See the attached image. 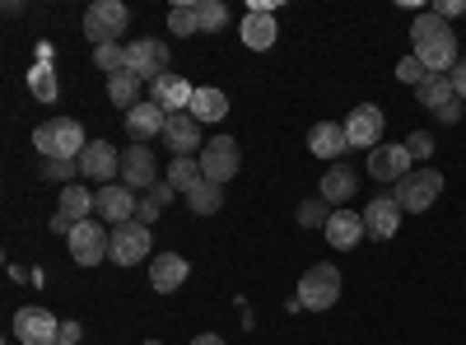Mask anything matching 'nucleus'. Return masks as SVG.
<instances>
[{"label":"nucleus","instance_id":"obj_6","mask_svg":"<svg viewBox=\"0 0 466 345\" xmlns=\"http://www.w3.org/2000/svg\"><path fill=\"white\" fill-rule=\"evenodd\" d=\"M238 168H243V155H238V140H233V136H215V140L201 149V173H206V182L224 187V182L238 178Z\"/></svg>","mask_w":466,"mask_h":345},{"label":"nucleus","instance_id":"obj_1","mask_svg":"<svg viewBox=\"0 0 466 345\" xmlns=\"http://www.w3.org/2000/svg\"><path fill=\"white\" fill-rule=\"evenodd\" d=\"M410 56L430 75H452V66L461 61L452 24L439 19L434 10L430 15H415V24H410Z\"/></svg>","mask_w":466,"mask_h":345},{"label":"nucleus","instance_id":"obj_22","mask_svg":"<svg viewBox=\"0 0 466 345\" xmlns=\"http://www.w3.org/2000/svg\"><path fill=\"white\" fill-rule=\"evenodd\" d=\"M364 238V215H355V210H331V219H327V243L336 248V252H350Z\"/></svg>","mask_w":466,"mask_h":345},{"label":"nucleus","instance_id":"obj_20","mask_svg":"<svg viewBox=\"0 0 466 345\" xmlns=\"http://www.w3.org/2000/svg\"><path fill=\"white\" fill-rule=\"evenodd\" d=\"M318 187H322L318 197H322L327 206H340V210H345V201L360 191V173L350 168V164H331V168L322 173V182H318Z\"/></svg>","mask_w":466,"mask_h":345},{"label":"nucleus","instance_id":"obj_26","mask_svg":"<svg viewBox=\"0 0 466 345\" xmlns=\"http://www.w3.org/2000/svg\"><path fill=\"white\" fill-rule=\"evenodd\" d=\"M191 117L197 122H224L228 117V98H224V89H210V85H201L197 94H191Z\"/></svg>","mask_w":466,"mask_h":345},{"label":"nucleus","instance_id":"obj_42","mask_svg":"<svg viewBox=\"0 0 466 345\" xmlns=\"http://www.w3.org/2000/svg\"><path fill=\"white\" fill-rule=\"evenodd\" d=\"M439 122H443V127H457V122H461V98H457V103H448V107L439 112Z\"/></svg>","mask_w":466,"mask_h":345},{"label":"nucleus","instance_id":"obj_9","mask_svg":"<svg viewBox=\"0 0 466 345\" xmlns=\"http://www.w3.org/2000/svg\"><path fill=\"white\" fill-rule=\"evenodd\" d=\"M66 243H70V257L80 261V266H98V261L112 252V234H103V224H94V219L75 224Z\"/></svg>","mask_w":466,"mask_h":345},{"label":"nucleus","instance_id":"obj_2","mask_svg":"<svg viewBox=\"0 0 466 345\" xmlns=\"http://www.w3.org/2000/svg\"><path fill=\"white\" fill-rule=\"evenodd\" d=\"M85 127L80 122H70V117H52L33 131V149L43 159H80L85 155Z\"/></svg>","mask_w":466,"mask_h":345},{"label":"nucleus","instance_id":"obj_35","mask_svg":"<svg viewBox=\"0 0 466 345\" xmlns=\"http://www.w3.org/2000/svg\"><path fill=\"white\" fill-rule=\"evenodd\" d=\"M197 10H201V33H219L228 24V5H224V0H197Z\"/></svg>","mask_w":466,"mask_h":345},{"label":"nucleus","instance_id":"obj_27","mask_svg":"<svg viewBox=\"0 0 466 345\" xmlns=\"http://www.w3.org/2000/svg\"><path fill=\"white\" fill-rule=\"evenodd\" d=\"M61 215H66L70 224H85V219L94 215V191H89V187H80V182L61 187Z\"/></svg>","mask_w":466,"mask_h":345},{"label":"nucleus","instance_id":"obj_34","mask_svg":"<svg viewBox=\"0 0 466 345\" xmlns=\"http://www.w3.org/2000/svg\"><path fill=\"white\" fill-rule=\"evenodd\" d=\"M303 228H327V219H331V210H327V201L322 197H308L303 206H299V215H294Z\"/></svg>","mask_w":466,"mask_h":345},{"label":"nucleus","instance_id":"obj_28","mask_svg":"<svg viewBox=\"0 0 466 345\" xmlns=\"http://www.w3.org/2000/svg\"><path fill=\"white\" fill-rule=\"evenodd\" d=\"M107 98H112L116 107H122V112H131L136 103H145V98H140V80H136L131 70H122V75H107Z\"/></svg>","mask_w":466,"mask_h":345},{"label":"nucleus","instance_id":"obj_13","mask_svg":"<svg viewBox=\"0 0 466 345\" xmlns=\"http://www.w3.org/2000/svg\"><path fill=\"white\" fill-rule=\"evenodd\" d=\"M345 136H350V149H373L382 145V112L373 103H360L355 112L345 117Z\"/></svg>","mask_w":466,"mask_h":345},{"label":"nucleus","instance_id":"obj_18","mask_svg":"<svg viewBox=\"0 0 466 345\" xmlns=\"http://www.w3.org/2000/svg\"><path fill=\"white\" fill-rule=\"evenodd\" d=\"M164 140L173 149V159H191V149H206L201 145V122L191 112H173L168 127H164Z\"/></svg>","mask_w":466,"mask_h":345},{"label":"nucleus","instance_id":"obj_12","mask_svg":"<svg viewBox=\"0 0 466 345\" xmlns=\"http://www.w3.org/2000/svg\"><path fill=\"white\" fill-rule=\"evenodd\" d=\"M80 178L107 187L112 178H122V155H116L107 140H89V145H85V155H80Z\"/></svg>","mask_w":466,"mask_h":345},{"label":"nucleus","instance_id":"obj_45","mask_svg":"<svg viewBox=\"0 0 466 345\" xmlns=\"http://www.w3.org/2000/svg\"><path fill=\"white\" fill-rule=\"evenodd\" d=\"M191 345H224V336H215V331H206V336H197Z\"/></svg>","mask_w":466,"mask_h":345},{"label":"nucleus","instance_id":"obj_11","mask_svg":"<svg viewBox=\"0 0 466 345\" xmlns=\"http://www.w3.org/2000/svg\"><path fill=\"white\" fill-rule=\"evenodd\" d=\"M136 191L131 187H116V182H107V187H98L94 191V215H103V224H131L136 219Z\"/></svg>","mask_w":466,"mask_h":345},{"label":"nucleus","instance_id":"obj_4","mask_svg":"<svg viewBox=\"0 0 466 345\" xmlns=\"http://www.w3.org/2000/svg\"><path fill=\"white\" fill-rule=\"evenodd\" d=\"M294 299L303 303L308 313H322V309H331V303L340 299V271H336L331 261L308 266L303 280H299V289H294Z\"/></svg>","mask_w":466,"mask_h":345},{"label":"nucleus","instance_id":"obj_38","mask_svg":"<svg viewBox=\"0 0 466 345\" xmlns=\"http://www.w3.org/2000/svg\"><path fill=\"white\" fill-rule=\"evenodd\" d=\"M159 210H164V201L159 197H154V191H145V197H140V206H136V224H154V219H159Z\"/></svg>","mask_w":466,"mask_h":345},{"label":"nucleus","instance_id":"obj_24","mask_svg":"<svg viewBox=\"0 0 466 345\" xmlns=\"http://www.w3.org/2000/svg\"><path fill=\"white\" fill-rule=\"evenodd\" d=\"M276 37H280L276 15H270V10H248V19H243V43H248L252 52L276 47Z\"/></svg>","mask_w":466,"mask_h":345},{"label":"nucleus","instance_id":"obj_15","mask_svg":"<svg viewBox=\"0 0 466 345\" xmlns=\"http://www.w3.org/2000/svg\"><path fill=\"white\" fill-rule=\"evenodd\" d=\"M410 173V149L397 140V145H378L369 155V178L373 182H401Z\"/></svg>","mask_w":466,"mask_h":345},{"label":"nucleus","instance_id":"obj_30","mask_svg":"<svg viewBox=\"0 0 466 345\" xmlns=\"http://www.w3.org/2000/svg\"><path fill=\"white\" fill-rule=\"evenodd\" d=\"M168 33H173V37H197V33H201V10H197V0H182V5L168 10Z\"/></svg>","mask_w":466,"mask_h":345},{"label":"nucleus","instance_id":"obj_44","mask_svg":"<svg viewBox=\"0 0 466 345\" xmlns=\"http://www.w3.org/2000/svg\"><path fill=\"white\" fill-rule=\"evenodd\" d=\"M61 340H66V345L80 340V322H66V327H61Z\"/></svg>","mask_w":466,"mask_h":345},{"label":"nucleus","instance_id":"obj_23","mask_svg":"<svg viewBox=\"0 0 466 345\" xmlns=\"http://www.w3.org/2000/svg\"><path fill=\"white\" fill-rule=\"evenodd\" d=\"M308 149H313L318 159H340L350 149V136H345V122H318L308 131Z\"/></svg>","mask_w":466,"mask_h":345},{"label":"nucleus","instance_id":"obj_8","mask_svg":"<svg viewBox=\"0 0 466 345\" xmlns=\"http://www.w3.org/2000/svg\"><path fill=\"white\" fill-rule=\"evenodd\" d=\"M149 252H154V238H149V228L145 224H116L112 228V261L116 266H136V261H149Z\"/></svg>","mask_w":466,"mask_h":345},{"label":"nucleus","instance_id":"obj_46","mask_svg":"<svg viewBox=\"0 0 466 345\" xmlns=\"http://www.w3.org/2000/svg\"><path fill=\"white\" fill-rule=\"evenodd\" d=\"M145 345H164V340H145Z\"/></svg>","mask_w":466,"mask_h":345},{"label":"nucleus","instance_id":"obj_36","mask_svg":"<svg viewBox=\"0 0 466 345\" xmlns=\"http://www.w3.org/2000/svg\"><path fill=\"white\" fill-rule=\"evenodd\" d=\"M75 173H80V159H43V178L56 187H70Z\"/></svg>","mask_w":466,"mask_h":345},{"label":"nucleus","instance_id":"obj_43","mask_svg":"<svg viewBox=\"0 0 466 345\" xmlns=\"http://www.w3.org/2000/svg\"><path fill=\"white\" fill-rule=\"evenodd\" d=\"M47 228H52V234H66V238H70V228H75V224H70V219H66V215H61V210H56V215H52V224H47Z\"/></svg>","mask_w":466,"mask_h":345},{"label":"nucleus","instance_id":"obj_47","mask_svg":"<svg viewBox=\"0 0 466 345\" xmlns=\"http://www.w3.org/2000/svg\"><path fill=\"white\" fill-rule=\"evenodd\" d=\"M61 345H66V340H61Z\"/></svg>","mask_w":466,"mask_h":345},{"label":"nucleus","instance_id":"obj_21","mask_svg":"<svg viewBox=\"0 0 466 345\" xmlns=\"http://www.w3.org/2000/svg\"><path fill=\"white\" fill-rule=\"evenodd\" d=\"M164 127H168V112H164L159 103H149V98L127 112V131H131L136 145H145L149 136H164Z\"/></svg>","mask_w":466,"mask_h":345},{"label":"nucleus","instance_id":"obj_37","mask_svg":"<svg viewBox=\"0 0 466 345\" xmlns=\"http://www.w3.org/2000/svg\"><path fill=\"white\" fill-rule=\"evenodd\" d=\"M397 80H401V85H410V89H420L424 80H430V70H424L415 56H406V61L397 66Z\"/></svg>","mask_w":466,"mask_h":345},{"label":"nucleus","instance_id":"obj_29","mask_svg":"<svg viewBox=\"0 0 466 345\" xmlns=\"http://www.w3.org/2000/svg\"><path fill=\"white\" fill-rule=\"evenodd\" d=\"M28 94H33L37 103H56L61 85H56V70H52V61H37V66L28 70Z\"/></svg>","mask_w":466,"mask_h":345},{"label":"nucleus","instance_id":"obj_16","mask_svg":"<svg viewBox=\"0 0 466 345\" xmlns=\"http://www.w3.org/2000/svg\"><path fill=\"white\" fill-rule=\"evenodd\" d=\"M397 228H401V206L392 197H373L364 206V234L387 243V238H397Z\"/></svg>","mask_w":466,"mask_h":345},{"label":"nucleus","instance_id":"obj_41","mask_svg":"<svg viewBox=\"0 0 466 345\" xmlns=\"http://www.w3.org/2000/svg\"><path fill=\"white\" fill-rule=\"evenodd\" d=\"M452 89H457V98L466 103V56H461V61L452 66Z\"/></svg>","mask_w":466,"mask_h":345},{"label":"nucleus","instance_id":"obj_14","mask_svg":"<svg viewBox=\"0 0 466 345\" xmlns=\"http://www.w3.org/2000/svg\"><path fill=\"white\" fill-rule=\"evenodd\" d=\"M154 182H159V159H154V149H145V145L122 149V187L149 191Z\"/></svg>","mask_w":466,"mask_h":345},{"label":"nucleus","instance_id":"obj_17","mask_svg":"<svg viewBox=\"0 0 466 345\" xmlns=\"http://www.w3.org/2000/svg\"><path fill=\"white\" fill-rule=\"evenodd\" d=\"M187 276H191V261H187V257H177V252H159V257H149V285L159 289V294L182 289V285H187Z\"/></svg>","mask_w":466,"mask_h":345},{"label":"nucleus","instance_id":"obj_5","mask_svg":"<svg viewBox=\"0 0 466 345\" xmlns=\"http://www.w3.org/2000/svg\"><path fill=\"white\" fill-rule=\"evenodd\" d=\"M127 28H131V10L122 5V0H94V5L85 10V37H94V47L127 37Z\"/></svg>","mask_w":466,"mask_h":345},{"label":"nucleus","instance_id":"obj_25","mask_svg":"<svg viewBox=\"0 0 466 345\" xmlns=\"http://www.w3.org/2000/svg\"><path fill=\"white\" fill-rule=\"evenodd\" d=\"M415 103L420 107H430L434 117L448 107V103H457V89H452V75H430V80H424L420 89H415Z\"/></svg>","mask_w":466,"mask_h":345},{"label":"nucleus","instance_id":"obj_19","mask_svg":"<svg viewBox=\"0 0 466 345\" xmlns=\"http://www.w3.org/2000/svg\"><path fill=\"white\" fill-rule=\"evenodd\" d=\"M191 94H197V85H187L182 75H173V70L159 75V80L149 85V103H159L168 117H173V112H187V107H191Z\"/></svg>","mask_w":466,"mask_h":345},{"label":"nucleus","instance_id":"obj_31","mask_svg":"<svg viewBox=\"0 0 466 345\" xmlns=\"http://www.w3.org/2000/svg\"><path fill=\"white\" fill-rule=\"evenodd\" d=\"M168 182H173L177 191H197V187L206 182L201 159H173V164H168Z\"/></svg>","mask_w":466,"mask_h":345},{"label":"nucleus","instance_id":"obj_7","mask_svg":"<svg viewBox=\"0 0 466 345\" xmlns=\"http://www.w3.org/2000/svg\"><path fill=\"white\" fill-rule=\"evenodd\" d=\"M127 70L136 75V80H159V75H168V43H159V37H136V43H127Z\"/></svg>","mask_w":466,"mask_h":345},{"label":"nucleus","instance_id":"obj_3","mask_svg":"<svg viewBox=\"0 0 466 345\" xmlns=\"http://www.w3.org/2000/svg\"><path fill=\"white\" fill-rule=\"evenodd\" d=\"M439 191H443V173L439 168H410L397 187H392V201L406 210V215H420V210H430L439 201Z\"/></svg>","mask_w":466,"mask_h":345},{"label":"nucleus","instance_id":"obj_40","mask_svg":"<svg viewBox=\"0 0 466 345\" xmlns=\"http://www.w3.org/2000/svg\"><path fill=\"white\" fill-rule=\"evenodd\" d=\"M434 15H439V19H457V15H466V0H439Z\"/></svg>","mask_w":466,"mask_h":345},{"label":"nucleus","instance_id":"obj_39","mask_svg":"<svg viewBox=\"0 0 466 345\" xmlns=\"http://www.w3.org/2000/svg\"><path fill=\"white\" fill-rule=\"evenodd\" d=\"M406 149H410V159H430L434 155V136L430 131H410L406 136Z\"/></svg>","mask_w":466,"mask_h":345},{"label":"nucleus","instance_id":"obj_10","mask_svg":"<svg viewBox=\"0 0 466 345\" xmlns=\"http://www.w3.org/2000/svg\"><path fill=\"white\" fill-rule=\"evenodd\" d=\"M15 340H24V345H61V322L47 309H19L15 313Z\"/></svg>","mask_w":466,"mask_h":345},{"label":"nucleus","instance_id":"obj_33","mask_svg":"<svg viewBox=\"0 0 466 345\" xmlns=\"http://www.w3.org/2000/svg\"><path fill=\"white\" fill-rule=\"evenodd\" d=\"M94 66L107 70V75H122V70H127V47H122V43H103V47H94Z\"/></svg>","mask_w":466,"mask_h":345},{"label":"nucleus","instance_id":"obj_32","mask_svg":"<svg viewBox=\"0 0 466 345\" xmlns=\"http://www.w3.org/2000/svg\"><path fill=\"white\" fill-rule=\"evenodd\" d=\"M187 206L197 210V215H215V210L224 206V187H215V182H201L197 191H187Z\"/></svg>","mask_w":466,"mask_h":345}]
</instances>
